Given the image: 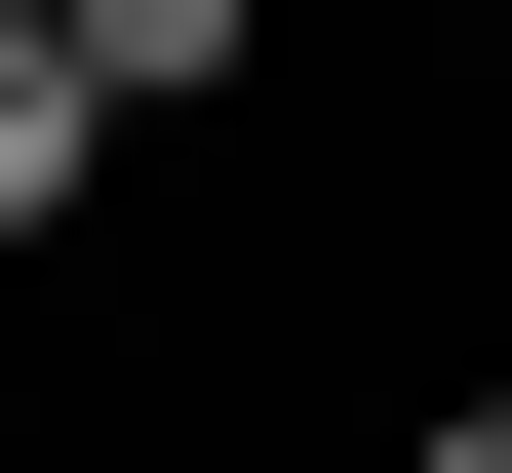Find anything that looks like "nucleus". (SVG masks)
<instances>
[{
	"instance_id": "f257e3e1",
	"label": "nucleus",
	"mask_w": 512,
	"mask_h": 473,
	"mask_svg": "<svg viewBox=\"0 0 512 473\" xmlns=\"http://www.w3.org/2000/svg\"><path fill=\"white\" fill-rule=\"evenodd\" d=\"M79 198H119V119H79V40H0V276H40Z\"/></svg>"
},
{
	"instance_id": "f03ea898",
	"label": "nucleus",
	"mask_w": 512,
	"mask_h": 473,
	"mask_svg": "<svg viewBox=\"0 0 512 473\" xmlns=\"http://www.w3.org/2000/svg\"><path fill=\"white\" fill-rule=\"evenodd\" d=\"M237 40H276V0H79V119H197Z\"/></svg>"
},
{
	"instance_id": "7ed1b4c3",
	"label": "nucleus",
	"mask_w": 512,
	"mask_h": 473,
	"mask_svg": "<svg viewBox=\"0 0 512 473\" xmlns=\"http://www.w3.org/2000/svg\"><path fill=\"white\" fill-rule=\"evenodd\" d=\"M394 473H512V395H434V434H394Z\"/></svg>"
},
{
	"instance_id": "20e7f679",
	"label": "nucleus",
	"mask_w": 512,
	"mask_h": 473,
	"mask_svg": "<svg viewBox=\"0 0 512 473\" xmlns=\"http://www.w3.org/2000/svg\"><path fill=\"white\" fill-rule=\"evenodd\" d=\"M0 40H79V0H0Z\"/></svg>"
}]
</instances>
